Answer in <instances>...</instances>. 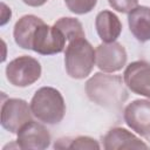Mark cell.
I'll use <instances>...</instances> for the list:
<instances>
[{"label": "cell", "mask_w": 150, "mask_h": 150, "mask_svg": "<svg viewBox=\"0 0 150 150\" xmlns=\"http://www.w3.org/2000/svg\"><path fill=\"white\" fill-rule=\"evenodd\" d=\"M16 144L20 149L42 150L49 146L50 134L45 125L32 120L18 131Z\"/></svg>", "instance_id": "10"}, {"label": "cell", "mask_w": 150, "mask_h": 150, "mask_svg": "<svg viewBox=\"0 0 150 150\" xmlns=\"http://www.w3.org/2000/svg\"><path fill=\"white\" fill-rule=\"evenodd\" d=\"M32 121L30 105L21 98H7L1 104V125L12 134L18 131Z\"/></svg>", "instance_id": "6"}, {"label": "cell", "mask_w": 150, "mask_h": 150, "mask_svg": "<svg viewBox=\"0 0 150 150\" xmlns=\"http://www.w3.org/2000/svg\"><path fill=\"white\" fill-rule=\"evenodd\" d=\"M67 149H100V144L89 136H79L69 141Z\"/></svg>", "instance_id": "17"}, {"label": "cell", "mask_w": 150, "mask_h": 150, "mask_svg": "<svg viewBox=\"0 0 150 150\" xmlns=\"http://www.w3.org/2000/svg\"><path fill=\"white\" fill-rule=\"evenodd\" d=\"M54 26L62 32L67 41H71L79 38H86L82 23L75 18H60L57 21H55Z\"/></svg>", "instance_id": "15"}, {"label": "cell", "mask_w": 150, "mask_h": 150, "mask_svg": "<svg viewBox=\"0 0 150 150\" xmlns=\"http://www.w3.org/2000/svg\"><path fill=\"white\" fill-rule=\"evenodd\" d=\"M32 114L42 123L57 124L66 114V103L62 94L53 87L38 89L30 101Z\"/></svg>", "instance_id": "2"}, {"label": "cell", "mask_w": 150, "mask_h": 150, "mask_svg": "<svg viewBox=\"0 0 150 150\" xmlns=\"http://www.w3.org/2000/svg\"><path fill=\"white\" fill-rule=\"evenodd\" d=\"M66 36L54 25L48 26L42 22L35 29L32 39V50L41 55L59 54L64 49Z\"/></svg>", "instance_id": "5"}, {"label": "cell", "mask_w": 150, "mask_h": 150, "mask_svg": "<svg viewBox=\"0 0 150 150\" xmlns=\"http://www.w3.org/2000/svg\"><path fill=\"white\" fill-rule=\"evenodd\" d=\"M96 63V53L86 38L69 41L64 52V67L67 74L76 80L87 77Z\"/></svg>", "instance_id": "3"}, {"label": "cell", "mask_w": 150, "mask_h": 150, "mask_svg": "<svg viewBox=\"0 0 150 150\" xmlns=\"http://www.w3.org/2000/svg\"><path fill=\"white\" fill-rule=\"evenodd\" d=\"M95 28L103 42H114L121 35L122 23L111 11H101L95 19Z\"/></svg>", "instance_id": "12"}, {"label": "cell", "mask_w": 150, "mask_h": 150, "mask_svg": "<svg viewBox=\"0 0 150 150\" xmlns=\"http://www.w3.org/2000/svg\"><path fill=\"white\" fill-rule=\"evenodd\" d=\"M128 23L131 34L141 42L150 40V7L137 6L129 12Z\"/></svg>", "instance_id": "13"}, {"label": "cell", "mask_w": 150, "mask_h": 150, "mask_svg": "<svg viewBox=\"0 0 150 150\" xmlns=\"http://www.w3.org/2000/svg\"><path fill=\"white\" fill-rule=\"evenodd\" d=\"M95 53H96V64L104 73L118 71L127 63L128 55L125 48L116 41L104 42L98 45Z\"/></svg>", "instance_id": "7"}, {"label": "cell", "mask_w": 150, "mask_h": 150, "mask_svg": "<svg viewBox=\"0 0 150 150\" xmlns=\"http://www.w3.org/2000/svg\"><path fill=\"white\" fill-rule=\"evenodd\" d=\"M48 0H22L23 4L30 6V7H39V6H42L47 2Z\"/></svg>", "instance_id": "19"}, {"label": "cell", "mask_w": 150, "mask_h": 150, "mask_svg": "<svg viewBox=\"0 0 150 150\" xmlns=\"http://www.w3.org/2000/svg\"><path fill=\"white\" fill-rule=\"evenodd\" d=\"M86 93L90 101L107 108H117L128 98L124 80L103 73H95L86 82Z\"/></svg>", "instance_id": "1"}, {"label": "cell", "mask_w": 150, "mask_h": 150, "mask_svg": "<svg viewBox=\"0 0 150 150\" xmlns=\"http://www.w3.org/2000/svg\"><path fill=\"white\" fill-rule=\"evenodd\" d=\"M103 148L105 150L117 149H148V145L137 136L124 128H112L103 137Z\"/></svg>", "instance_id": "11"}, {"label": "cell", "mask_w": 150, "mask_h": 150, "mask_svg": "<svg viewBox=\"0 0 150 150\" xmlns=\"http://www.w3.org/2000/svg\"><path fill=\"white\" fill-rule=\"evenodd\" d=\"M67 8L75 14L89 13L97 4V0H64Z\"/></svg>", "instance_id": "16"}, {"label": "cell", "mask_w": 150, "mask_h": 150, "mask_svg": "<svg viewBox=\"0 0 150 150\" xmlns=\"http://www.w3.org/2000/svg\"><path fill=\"white\" fill-rule=\"evenodd\" d=\"M129 128L143 137H150V101L135 100L129 103L123 114Z\"/></svg>", "instance_id": "8"}, {"label": "cell", "mask_w": 150, "mask_h": 150, "mask_svg": "<svg viewBox=\"0 0 150 150\" xmlns=\"http://www.w3.org/2000/svg\"><path fill=\"white\" fill-rule=\"evenodd\" d=\"M43 22L42 19H40L36 15H23L20 18L15 25L13 30V36L15 43L23 48V49H32V39L35 33V29L39 25Z\"/></svg>", "instance_id": "14"}, {"label": "cell", "mask_w": 150, "mask_h": 150, "mask_svg": "<svg viewBox=\"0 0 150 150\" xmlns=\"http://www.w3.org/2000/svg\"><path fill=\"white\" fill-rule=\"evenodd\" d=\"M110 7L120 13H129L138 6V0H108Z\"/></svg>", "instance_id": "18"}, {"label": "cell", "mask_w": 150, "mask_h": 150, "mask_svg": "<svg viewBox=\"0 0 150 150\" xmlns=\"http://www.w3.org/2000/svg\"><path fill=\"white\" fill-rule=\"evenodd\" d=\"M123 80L132 93L150 98V63L145 61L131 62L124 70Z\"/></svg>", "instance_id": "9"}, {"label": "cell", "mask_w": 150, "mask_h": 150, "mask_svg": "<svg viewBox=\"0 0 150 150\" xmlns=\"http://www.w3.org/2000/svg\"><path fill=\"white\" fill-rule=\"evenodd\" d=\"M41 76L40 62L28 55L12 60L6 67V77L15 87H28L36 82Z\"/></svg>", "instance_id": "4"}]
</instances>
